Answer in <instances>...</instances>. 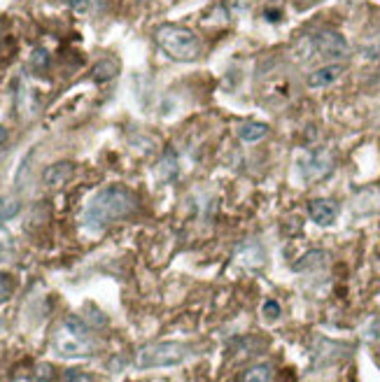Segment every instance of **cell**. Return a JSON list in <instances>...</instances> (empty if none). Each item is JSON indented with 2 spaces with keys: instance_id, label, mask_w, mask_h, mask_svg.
Returning a JSON list of instances; mask_svg holds the SVG:
<instances>
[{
  "instance_id": "cell-1",
  "label": "cell",
  "mask_w": 380,
  "mask_h": 382,
  "mask_svg": "<svg viewBox=\"0 0 380 382\" xmlns=\"http://www.w3.org/2000/svg\"><path fill=\"white\" fill-rule=\"evenodd\" d=\"M135 205H138V201H135L133 191L128 187L121 185L105 187L87 203L82 221H85V226L91 228V231H103L112 221H119L131 215Z\"/></svg>"
},
{
  "instance_id": "cell-2",
  "label": "cell",
  "mask_w": 380,
  "mask_h": 382,
  "mask_svg": "<svg viewBox=\"0 0 380 382\" xmlns=\"http://www.w3.org/2000/svg\"><path fill=\"white\" fill-rule=\"evenodd\" d=\"M154 40L166 56H171L173 61H180V63H194V61H199V56L203 54L201 37L196 35L194 30L178 26V24L159 26L154 30Z\"/></svg>"
},
{
  "instance_id": "cell-3",
  "label": "cell",
  "mask_w": 380,
  "mask_h": 382,
  "mask_svg": "<svg viewBox=\"0 0 380 382\" xmlns=\"http://www.w3.org/2000/svg\"><path fill=\"white\" fill-rule=\"evenodd\" d=\"M54 350L61 357H91L96 352V340L85 319L68 317L54 338Z\"/></svg>"
},
{
  "instance_id": "cell-4",
  "label": "cell",
  "mask_w": 380,
  "mask_h": 382,
  "mask_svg": "<svg viewBox=\"0 0 380 382\" xmlns=\"http://www.w3.org/2000/svg\"><path fill=\"white\" fill-rule=\"evenodd\" d=\"M192 355V347L178 340H164V343H149L142 345L135 355V366L138 369H168V366H178Z\"/></svg>"
},
{
  "instance_id": "cell-5",
  "label": "cell",
  "mask_w": 380,
  "mask_h": 382,
  "mask_svg": "<svg viewBox=\"0 0 380 382\" xmlns=\"http://www.w3.org/2000/svg\"><path fill=\"white\" fill-rule=\"evenodd\" d=\"M331 168H333V156L326 149L310 152V154H303L299 159V173L306 182H317L326 178L331 173Z\"/></svg>"
},
{
  "instance_id": "cell-6",
  "label": "cell",
  "mask_w": 380,
  "mask_h": 382,
  "mask_svg": "<svg viewBox=\"0 0 380 382\" xmlns=\"http://www.w3.org/2000/svg\"><path fill=\"white\" fill-rule=\"evenodd\" d=\"M315 44V54H320L329 61H341L350 54V47H348L345 37L336 33V30H322L313 37Z\"/></svg>"
},
{
  "instance_id": "cell-7",
  "label": "cell",
  "mask_w": 380,
  "mask_h": 382,
  "mask_svg": "<svg viewBox=\"0 0 380 382\" xmlns=\"http://www.w3.org/2000/svg\"><path fill=\"white\" fill-rule=\"evenodd\" d=\"M308 215L317 226H331L338 217V203L331 198H315L308 203Z\"/></svg>"
},
{
  "instance_id": "cell-8",
  "label": "cell",
  "mask_w": 380,
  "mask_h": 382,
  "mask_svg": "<svg viewBox=\"0 0 380 382\" xmlns=\"http://www.w3.org/2000/svg\"><path fill=\"white\" fill-rule=\"evenodd\" d=\"M75 164L73 161H56L49 164L42 171V185L47 189H61L63 185H68V180L73 178Z\"/></svg>"
},
{
  "instance_id": "cell-9",
  "label": "cell",
  "mask_w": 380,
  "mask_h": 382,
  "mask_svg": "<svg viewBox=\"0 0 380 382\" xmlns=\"http://www.w3.org/2000/svg\"><path fill=\"white\" fill-rule=\"evenodd\" d=\"M343 73H345V68L341 66V63H331V66L317 68L315 73L308 75V87L310 89H324V87H329V84L336 82Z\"/></svg>"
},
{
  "instance_id": "cell-10",
  "label": "cell",
  "mask_w": 380,
  "mask_h": 382,
  "mask_svg": "<svg viewBox=\"0 0 380 382\" xmlns=\"http://www.w3.org/2000/svg\"><path fill=\"white\" fill-rule=\"evenodd\" d=\"M329 264V254L324 249H313L308 254H303L299 261L294 264V271L296 273H306V271H320L324 266Z\"/></svg>"
},
{
  "instance_id": "cell-11",
  "label": "cell",
  "mask_w": 380,
  "mask_h": 382,
  "mask_svg": "<svg viewBox=\"0 0 380 382\" xmlns=\"http://www.w3.org/2000/svg\"><path fill=\"white\" fill-rule=\"evenodd\" d=\"M271 128L262 124V121H245V124L238 126V137L243 142H259L269 135Z\"/></svg>"
},
{
  "instance_id": "cell-12",
  "label": "cell",
  "mask_w": 380,
  "mask_h": 382,
  "mask_svg": "<svg viewBox=\"0 0 380 382\" xmlns=\"http://www.w3.org/2000/svg\"><path fill=\"white\" fill-rule=\"evenodd\" d=\"M117 73H119V63L115 58H101V61H96L94 68H91V78H94L96 82L115 80Z\"/></svg>"
},
{
  "instance_id": "cell-13",
  "label": "cell",
  "mask_w": 380,
  "mask_h": 382,
  "mask_svg": "<svg viewBox=\"0 0 380 382\" xmlns=\"http://www.w3.org/2000/svg\"><path fill=\"white\" fill-rule=\"evenodd\" d=\"M21 201L12 194H0V221H10L19 215Z\"/></svg>"
},
{
  "instance_id": "cell-14",
  "label": "cell",
  "mask_w": 380,
  "mask_h": 382,
  "mask_svg": "<svg viewBox=\"0 0 380 382\" xmlns=\"http://www.w3.org/2000/svg\"><path fill=\"white\" fill-rule=\"evenodd\" d=\"M176 173H178V159L168 149L164 154L161 161H159V166H157V175H159V180H161V182H171L173 178H176Z\"/></svg>"
},
{
  "instance_id": "cell-15",
  "label": "cell",
  "mask_w": 380,
  "mask_h": 382,
  "mask_svg": "<svg viewBox=\"0 0 380 382\" xmlns=\"http://www.w3.org/2000/svg\"><path fill=\"white\" fill-rule=\"evenodd\" d=\"M273 378V371L269 364H257L252 366V369H247L245 373H243L240 382H271Z\"/></svg>"
},
{
  "instance_id": "cell-16",
  "label": "cell",
  "mask_w": 380,
  "mask_h": 382,
  "mask_svg": "<svg viewBox=\"0 0 380 382\" xmlns=\"http://www.w3.org/2000/svg\"><path fill=\"white\" fill-rule=\"evenodd\" d=\"M262 315H264V319H269V322H276V319H280V315H283V308H280L278 301L269 299L262 305Z\"/></svg>"
},
{
  "instance_id": "cell-17",
  "label": "cell",
  "mask_w": 380,
  "mask_h": 382,
  "mask_svg": "<svg viewBox=\"0 0 380 382\" xmlns=\"http://www.w3.org/2000/svg\"><path fill=\"white\" fill-rule=\"evenodd\" d=\"M12 292H14V280L7 273H0V305L10 301Z\"/></svg>"
},
{
  "instance_id": "cell-18",
  "label": "cell",
  "mask_w": 380,
  "mask_h": 382,
  "mask_svg": "<svg viewBox=\"0 0 380 382\" xmlns=\"http://www.w3.org/2000/svg\"><path fill=\"white\" fill-rule=\"evenodd\" d=\"M30 66H33L35 70H44V68L49 66V54L44 49H35L33 54H30Z\"/></svg>"
},
{
  "instance_id": "cell-19",
  "label": "cell",
  "mask_w": 380,
  "mask_h": 382,
  "mask_svg": "<svg viewBox=\"0 0 380 382\" xmlns=\"http://www.w3.org/2000/svg\"><path fill=\"white\" fill-rule=\"evenodd\" d=\"M51 376H54V369H51L49 364H37V373H35L37 380H40V382H49Z\"/></svg>"
},
{
  "instance_id": "cell-20",
  "label": "cell",
  "mask_w": 380,
  "mask_h": 382,
  "mask_svg": "<svg viewBox=\"0 0 380 382\" xmlns=\"http://www.w3.org/2000/svg\"><path fill=\"white\" fill-rule=\"evenodd\" d=\"M68 3H71V7L78 14H87L91 7V0H68Z\"/></svg>"
},
{
  "instance_id": "cell-21",
  "label": "cell",
  "mask_w": 380,
  "mask_h": 382,
  "mask_svg": "<svg viewBox=\"0 0 380 382\" xmlns=\"http://www.w3.org/2000/svg\"><path fill=\"white\" fill-rule=\"evenodd\" d=\"M63 382H94V380H91V376H87V373H68Z\"/></svg>"
},
{
  "instance_id": "cell-22",
  "label": "cell",
  "mask_w": 380,
  "mask_h": 382,
  "mask_svg": "<svg viewBox=\"0 0 380 382\" xmlns=\"http://www.w3.org/2000/svg\"><path fill=\"white\" fill-rule=\"evenodd\" d=\"M7 140V131H5V126H0V144H5Z\"/></svg>"
},
{
  "instance_id": "cell-23",
  "label": "cell",
  "mask_w": 380,
  "mask_h": 382,
  "mask_svg": "<svg viewBox=\"0 0 380 382\" xmlns=\"http://www.w3.org/2000/svg\"><path fill=\"white\" fill-rule=\"evenodd\" d=\"M108 3H110V0H96V5H98V7H105Z\"/></svg>"
},
{
  "instance_id": "cell-24",
  "label": "cell",
  "mask_w": 380,
  "mask_h": 382,
  "mask_svg": "<svg viewBox=\"0 0 380 382\" xmlns=\"http://www.w3.org/2000/svg\"><path fill=\"white\" fill-rule=\"evenodd\" d=\"M14 382H33V380H30V378H17Z\"/></svg>"
},
{
  "instance_id": "cell-25",
  "label": "cell",
  "mask_w": 380,
  "mask_h": 382,
  "mask_svg": "<svg viewBox=\"0 0 380 382\" xmlns=\"http://www.w3.org/2000/svg\"><path fill=\"white\" fill-rule=\"evenodd\" d=\"M306 3H315V0H306Z\"/></svg>"
}]
</instances>
